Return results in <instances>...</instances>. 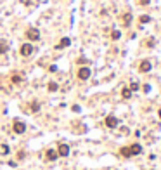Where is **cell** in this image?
<instances>
[{
	"label": "cell",
	"mask_w": 161,
	"mask_h": 170,
	"mask_svg": "<svg viewBox=\"0 0 161 170\" xmlns=\"http://www.w3.org/2000/svg\"><path fill=\"white\" fill-rule=\"evenodd\" d=\"M151 90V85H144V92H149Z\"/></svg>",
	"instance_id": "obj_23"
},
{
	"label": "cell",
	"mask_w": 161,
	"mask_h": 170,
	"mask_svg": "<svg viewBox=\"0 0 161 170\" xmlns=\"http://www.w3.org/2000/svg\"><path fill=\"white\" fill-rule=\"evenodd\" d=\"M57 155L62 156V158H66L68 155H70V146H68V144H59V147H57Z\"/></svg>",
	"instance_id": "obj_6"
},
{
	"label": "cell",
	"mask_w": 161,
	"mask_h": 170,
	"mask_svg": "<svg viewBox=\"0 0 161 170\" xmlns=\"http://www.w3.org/2000/svg\"><path fill=\"white\" fill-rule=\"evenodd\" d=\"M130 153H132V156L140 155V153H142V146H140V144H132V146H130Z\"/></svg>",
	"instance_id": "obj_9"
},
{
	"label": "cell",
	"mask_w": 161,
	"mask_h": 170,
	"mask_svg": "<svg viewBox=\"0 0 161 170\" xmlns=\"http://www.w3.org/2000/svg\"><path fill=\"white\" fill-rule=\"evenodd\" d=\"M118 118L116 116H107L106 118V127H107V129H116V127H118Z\"/></svg>",
	"instance_id": "obj_5"
},
{
	"label": "cell",
	"mask_w": 161,
	"mask_h": 170,
	"mask_svg": "<svg viewBox=\"0 0 161 170\" xmlns=\"http://www.w3.org/2000/svg\"><path fill=\"white\" fill-rule=\"evenodd\" d=\"M151 68H152V64H151V61H147V59H144V61L140 62V66H139V71H140V73H147V71H151Z\"/></svg>",
	"instance_id": "obj_7"
},
{
	"label": "cell",
	"mask_w": 161,
	"mask_h": 170,
	"mask_svg": "<svg viewBox=\"0 0 161 170\" xmlns=\"http://www.w3.org/2000/svg\"><path fill=\"white\" fill-rule=\"evenodd\" d=\"M38 110H40V104H38V102H31V111L36 113Z\"/></svg>",
	"instance_id": "obj_19"
},
{
	"label": "cell",
	"mask_w": 161,
	"mask_h": 170,
	"mask_svg": "<svg viewBox=\"0 0 161 170\" xmlns=\"http://www.w3.org/2000/svg\"><path fill=\"white\" fill-rule=\"evenodd\" d=\"M45 156H47V160H49V161H56V160L59 158V155H57V151H56V149H47Z\"/></svg>",
	"instance_id": "obj_8"
},
{
	"label": "cell",
	"mask_w": 161,
	"mask_h": 170,
	"mask_svg": "<svg viewBox=\"0 0 161 170\" xmlns=\"http://www.w3.org/2000/svg\"><path fill=\"white\" fill-rule=\"evenodd\" d=\"M90 75H92V71H90V68H87V66H83V68L78 70V78H80V80H88Z\"/></svg>",
	"instance_id": "obj_4"
},
{
	"label": "cell",
	"mask_w": 161,
	"mask_h": 170,
	"mask_svg": "<svg viewBox=\"0 0 161 170\" xmlns=\"http://www.w3.org/2000/svg\"><path fill=\"white\" fill-rule=\"evenodd\" d=\"M2 151L7 155V153H9V146H5V144H4V146H2Z\"/></svg>",
	"instance_id": "obj_22"
},
{
	"label": "cell",
	"mask_w": 161,
	"mask_h": 170,
	"mask_svg": "<svg viewBox=\"0 0 161 170\" xmlns=\"http://www.w3.org/2000/svg\"><path fill=\"white\" fill-rule=\"evenodd\" d=\"M123 23H125V26H130V23H132V14L130 12H127L123 16Z\"/></svg>",
	"instance_id": "obj_13"
},
{
	"label": "cell",
	"mask_w": 161,
	"mask_h": 170,
	"mask_svg": "<svg viewBox=\"0 0 161 170\" xmlns=\"http://www.w3.org/2000/svg\"><path fill=\"white\" fill-rule=\"evenodd\" d=\"M121 96H123V99H130V97H132V90H130L128 87H123V90H121Z\"/></svg>",
	"instance_id": "obj_12"
},
{
	"label": "cell",
	"mask_w": 161,
	"mask_h": 170,
	"mask_svg": "<svg viewBox=\"0 0 161 170\" xmlns=\"http://www.w3.org/2000/svg\"><path fill=\"white\" fill-rule=\"evenodd\" d=\"M21 82H23V76L17 75V73H14L12 75V83H21Z\"/></svg>",
	"instance_id": "obj_16"
},
{
	"label": "cell",
	"mask_w": 161,
	"mask_h": 170,
	"mask_svg": "<svg viewBox=\"0 0 161 170\" xmlns=\"http://www.w3.org/2000/svg\"><path fill=\"white\" fill-rule=\"evenodd\" d=\"M111 38H113V40H120V38H121V31H120V30H113Z\"/></svg>",
	"instance_id": "obj_15"
},
{
	"label": "cell",
	"mask_w": 161,
	"mask_h": 170,
	"mask_svg": "<svg viewBox=\"0 0 161 170\" xmlns=\"http://www.w3.org/2000/svg\"><path fill=\"white\" fill-rule=\"evenodd\" d=\"M130 90H132V92H133V90H139V83L132 82V83H130Z\"/></svg>",
	"instance_id": "obj_20"
},
{
	"label": "cell",
	"mask_w": 161,
	"mask_h": 170,
	"mask_svg": "<svg viewBox=\"0 0 161 170\" xmlns=\"http://www.w3.org/2000/svg\"><path fill=\"white\" fill-rule=\"evenodd\" d=\"M139 21H140V23H142V25H146V23H149V21H151V16H147V14H144V16H140V19H139Z\"/></svg>",
	"instance_id": "obj_17"
},
{
	"label": "cell",
	"mask_w": 161,
	"mask_h": 170,
	"mask_svg": "<svg viewBox=\"0 0 161 170\" xmlns=\"http://www.w3.org/2000/svg\"><path fill=\"white\" fill-rule=\"evenodd\" d=\"M49 70H50V71H52V73H54V71H57V66H54V64H52V66H50V68H49Z\"/></svg>",
	"instance_id": "obj_24"
},
{
	"label": "cell",
	"mask_w": 161,
	"mask_h": 170,
	"mask_svg": "<svg viewBox=\"0 0 161 170\" xmlns=\"http://www.w3.org/2000/svg\"><path fill=\"white\" fill-rule=\"evenodd\" d=\"M70 44H71V40H70V38H62L59 44H57V49H64V47H68Z\"/></svg>",
	"instance_id": "obj_10"
},
{
	"label": "cell",
	"mask_w": 161,
	"mask_h": 170,
	"mask_svg": "<svg viewBox=\"0 0 161 170\" xmlns=\"http://www.w3.org/2000/svg\"><path fill=\"white\" fill-rule=\"evenodd\" d=\"M19 54H21L23 57L31 56V54H33V45H31V44H23V45L19 47Z\"/></svg>",
	"instance_id": "obj_3"
},
{
	"label": "cell",
	"mask_w": 161,
	"mask_h": 170,
	"mask_svg": "<svg viewBox=\"0 0 161 170\" xmlns=\"http://www.w3.org/2000/svg\"><path fill=\"white\" fill-rule=\"evenodd\" d=\"M47 89H49L50 92H56V90L59 89V85H57L56 82H49V85H47Z\"/></svg>",
	"instance_id": "obj_14"
},
{
	"label": "cell",
	"mask_w": 161,
	"mask_h": 170,
	"mask_svg": "<svg viewBox=\"0 0 161 170\" xmlns=\"http://www.w3.org/2000/svg\"><path fill=\"white\" fill-rule=\"evenodd\" d=\"M12 129H14V132L16 134H25L26 132V125H25V122H21V120H14V125H12Z\"/></svg>",
	"instance_id": "obj_2"
},
{
	"label": "cell",
	"mask_w": 161,
	"mask_h": 170,
	"mask_svg": "<svg viewBox=\"0 0 161 170\" xmlns=\"http://www.w3.org/2000/svg\"><path fill=\"white\" fill-rule=\"evenodd\" d=\"M120 153H121V156H123V158H132L130 147H121V149H120Z\"/></svg>",
	"instance_id": "obj_11"
},
{
	"label": "cell",
	"mask_w": 161,
	"mask_h": 170,
	"mask_svg": "<svg viewBox=\"0 0 161 170\" xmlns=\"http://www.w3.org/2000/svg\"><path fill=\"white\" fill-rule=\"evenodd\" d=\"M26 38L31 40V42H38V40H40V31H38V28H28V30H26Z\"/></svg>",
	"instance_id": "obj_1"
},
{
	"label": "cell",
	"mask_w": 161,
	"mask_h": 170,
	"mask_svg": "<svg viewBox=\"0 0 161 170\" xmlns=\"http://www.w3.org/2000/svg\"><path fill=\"white\" fill-rule=\"evenodd\" d=\"M9 50V47H7V44H4V42H0V54H5Z\"/></svg>",
	"instance_id": "obj_18"
},
{
	"label": "cell",
	"mask_w": 161,
	"mask_h": 170,
	"mask_svg": "<svg viewBox=\"0 0 161 170\" xmlns=\"http://www.w3.org/2000/svg\"><path fill=\"white\" fill-rule=\"evenodd\" d=\"M158 115H159V118H161V108H159V111H158Z\"/></svg>",
	"instance_id": "obj_25"
},
{
	"label": "cell",
	"mask_w": 161,
	"mask_h": 170,
	"mask_svg": "<svg viewBox=\"0 0 161 170\" xmlns=\"http://www.w3.org/2000/svg\"><path fill=\"white\" fill-rule=\"evenodd\" d=\"M139 2H140L142 5H149V4H151V0H139Z\"/></svg>",
	"instance_id": "obj_21"
}]
</instances>
